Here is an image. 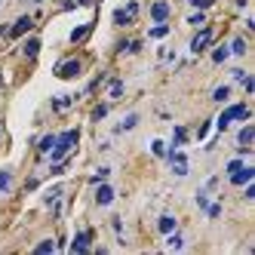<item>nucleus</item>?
<instances>
[{
  "label": "nucleus",
  "mask_w": 255,
  "mask_h": 255,
  "mask_svg": "<svg viewBox=\"0 0 255 255\" xmlns=\"http://www.w3.org/2000/svg\"><path fill=\"white\" fill-rule=\"evenodd\" d=\"M77 141V129H68L65 135H59L56 138V144H52V163H59V160H65V154L71 151V144Z\"/></svg>",
  "instance_id": "1"
},
{
  "label": "nucleus",
  "mask_w": 255,
  "mask_h": 255,
  "mask_svg": "<svg viewBox=\"0 0 255 255\" xmlns=\"http://www.w3.org/2000/svg\"><path fill=\"white\" fill-rule=\"evenodd\" d=\"M246 117H249V108L246 105H234V108H228V111L218 117V129H228L231 120H246Z\"/></svg>",
  "instance_id": "2"
},
{
  "label": "nucleus",
  "mask_w": 255,
  "mask_h": 255,
  "mask_svg": "<svg viewBox=\"0 0 255 255\" xmlns=\"http://www.w3.org/2000/svg\"><path fill=\"white\" fill-rule=\"evenodd\" d=\"M252 178H255V169L252 166H240L237 172H231V185H249Z\"/></svg>",
  "instance_id": "3"
},
{
  "label": "nucleus",
  "mask_w": 255,
  "mask_h": 255,
  "mask_svg": "<svg viewBox=\"0 0 255 255\" xmlns=\"http://www.w3.org/2000/svg\"><path fill=\"white\" fill-rule=\"evenodd\" d=\"M56 74L65 77V80H68V77H77V74H80V62H77V59H71V62L59 65V68H56Z\"/></svg>",
  "instance_id": "4"
},
{
  "label": "nucleus",
  "mask_w": 255,
  "mask_h": 255,
  "mask_svg": "<svg viewBox=\"0 0 255 255\" xmlns=\"http://www.w3.org/2000/svg\"><path fill=\"white\" fill-rule=\"evenodd\" d=\"M89 240H93V234H89V231H80L77 237H74V243H71V252H86L89 249Z\"/></svg>",
  "instance_id": "5"
},
{
  "label": "nucleus",
  "mask_w": 255,
  "mask_h": 255,
  "mask_svg": "<svg viewBox=\"0 0 255 255\" xmlns=\"http://www.w3.org/2000/svg\"><path fill=\"white\" fill-rule=\"evenodd\" d=\"M209 40H212V31H209V28H203V31H200V34H197V37H194V43H191V49H194V52H203V49L209 46Z\"/></svg>",
  "instance_id": "6"
},
{
  "label": "nucleus",
  "mask_w": 255,
  "mask_h": 255,
  "mask_svg": "<svg viewBox=\"0 0 255 255\" xmlns=\"http://www.w3.org/2000/svg\"><path fill=\"white\" fill-rule=\"evenodd\" d=\"M31 25H34V22H31V15H22V19L9 28V37H22L25 31H31Z\"/></svg>",
  "instance_id": "7"
},
{
  "label": "nucleus",
  "mask_w": 255,
  "mask_h": 255,
  "mask_svg": "<svg viewBox=\"0 0 255 255\" xmlns=\"http://www.w3.org/2000/svg\"><path fill=\"white\" fill-rule=\"evenodd\" d=\"M151 19H154V22H166V19H169V6L163 3V0H157V3L151 6Z\"/></svg>",
  "instance_id": "8"
},
{
  "label": "nucleus",
  "mask_w": 255,
  "mask_h": 255,
  "mask_svg": "<svg viewBox=\"0 0 255 255\" xmlns=\"http://www.w3.org/2000/svg\"><path fill=\"white\" fill-rule=\"evenodd\" d=\"M114 200V191H111V185H99V191H96V203L99 206H108Z\"/></svg>",
  "instance_id": "9"
},
{
  "label": "nucleus",
  "mask_w": 255,
  "mask_h": 255,
  "mask_svg": "<svg viewBox=\"0 0 255 255\" xmlns=\"http://www.w3.org/2000/svg\"><path fill=\"white\" fill-rule=\"evenodd\" d=\"M135 9H138V6H135V3H129V6H126V9L114 12V22H117V25H123V22H129L132 15H135Z\"/></svg>",
  "instance_id": "10"
},
{
  "label": "nucleus",
  "mask_w": 255,
  "mask_h": 255,
  "mask_svg": "<svg viewBox=\"0 0 255 255\" xmlns=\"http://www.w3.org/2000/svg\"><path fill=\"white\" fill-rule=\"evenodd\" d=\"M12 185V169H0V194H6Z\"/></svg>",
  "instance_id": "11"
},
{
  "label": "nucleus",
  "mask_w": 255,
  "mask_h": 255,
  "mask_svg": "<svg viewBox=\"0 0 255 255\" xmlns=\"http://www.w3.org/2000/svg\"><path fill=\"white\" fill-rule=\"evenodd\" d=\"M37 52H40V40H37V37H31V40L25 43V56H28V59H34Z\"/></svg>",
  "instance_id": "12"
},
{
  "label": "nucleus",
  "mask_w": 255,
  "mask_h": 255,
  "mask_svg": "<svg viewBox=\"0 0 255 255\" xmlns=\"http://www.w3.org/2000/svg\"><path fill=\"white\" fill-rule=\"evenodd\" d=\"M228 49H231V52H234V56H243V52H246V40H243V37H234V40H231V46H228Z\"/></svg>",
  "instance_id": "13"
},
{
  "label": "nucleus",
  "mask_w": 255,
  "mask_h": 255,
  "mask_svg": "<svg viewBox=\"0 0 255 255\" xmlns=\"http://www.w3.org/2000/svg\"><path fill=\"white\" fill-rule=\"evenodd\" d=\"M172 231H175V218L163 215V218H160V234H172Z\"/></svg>",
  "instance_id": "14"
},
{
  "label": "nucleus",
  "mask_w": 255,
  "mask_h": 255,
  "mask_svg": "<svg viewBox=\"0 0 255 255\" xmlns=\"http://www.w3.org/2000/svg\"><path fill=\"white\" fill-rule=\"evenodd\" d=\"M255 138V129H252V126H243V129H240V144H243V148H246V144Z\"/></svg>",
  "instance_id": "15"
},
{
  "label": "nucleus",
  "mask_w": 255,
  "mask_h": 255,
  "mask_svg": "<svg viewBox=\"0 0 255 255\" xmlns=\"http://www.w3.org/2000/svg\"><path fill=\"white\" fill-rule=\"evenodd\" d=\"M166 34H169V28L163 25V22H157V25L151 28V37H154V40H160V37H166Z\"/></svg>",
  "instance_id": "16"
},
{
  "label": "nucleus",
  "mask_w": 255,
  "mask_h": 255,
  "mask_svg": "<svg viewBox=\"0 0 255 255\" xmlns=\"http://www.w3.org/2000/svg\"><path fill=\"white\" fill-rule=\"evenodd\" d=\"M86 34H89V25H80V28H74V31H71V40L77 43V40H83V37H86Z\"/></svg>",
  "instance_id": "17"
},
{
  "label": "nucleus",
  "mask_w": 255,
  "mask_h": 255,
  "mask_svg": "<svg viewBox=\"0 0 255 255\" xmlns=\"http://www.w3.org/2000/svg\"><path fill=\"white\" fill-rule=\"evenodd\" d=\"M228 52H231L228 46H218V49L212 52V62H225V59H228Z\"/></svg>",
  "instance_id": "18"
},
{
  "label": "nucleus",
  "mask_w": 255,
  "mask_h": 255,
  "mask_svg": "<svg viewBox=\"0 0 255 255\" xmlns=\"http://www.w3.org/2000/svg\"><path fill=\"white\" fill-rule=\"evenodd\" d=\"M228 96H231V89H228V86H218L215 93H212V99H215V102H225Z\"/></svg>",
  "instance_id": "19"
},
{
  "label": "nucleus",
  "mask_w": 255,
  "mask_h": 255,
  "mask_svg": "<svg viewBox=\"0 0 255 255\" xmlns=\"http://www.w3.org/2000/svg\"><path fill=\"white\" fill-rule=\"evenodd\" d=\"M52 144H56V135H43V138H40V151H49Z\"/></svg>",
  "instance_id": "20"
},
{
  "label": "nucleus",
  "mask_w": 255,
  "mask_h": 255,
  "mask_svg": "<svg viewBox=\"0 0 255 255\" xmlns=\"http://www.w3.org/2000/svg\"><path fill=\"white\" fill-rule=\"evenodd\" d=\"M52 249H56V243H52V240H43V243H37V249H34V252H52Z\"/></svg>",
  "instance_id": "21"
},
{
  "label": "nucleus",
  "mask_w": 255,
  "mask_h": 255,
  "mask_svg": "<svg viewBox=\"0 0 255 255\" xmlns=\"http://www.w3.org/2000/svg\"><path fill=\"white\" fill-rule=\"evenodd\" d=\"M135 123H138V117H135V114H129V117H126V120L120 123V129H132Z\"/></svg>",
  "instance_id": "22"
},
{
  "label": "nucleus",
  "mask_w": 255,
  "mask_h": 255,
  "mask_svg": "<svg viewBox=\"0 0 255 255\" xmlns=\"http://www.w3.org/2000/svg\"><path fill=\"white\" fill-rule=\"evenodd\" d=\"M185 138H188V132L181 129V126H175V135H172V141H175V144H181V141H185Z\"/></svg>",
  "instance_id": "23"
},
{
  "label": "nucleus",
  "mask_w": 255,
  "mask_h": 255,
  "mask_svg": "<svg viewBox=\"0 0 255 255\" xmlns=\"http://www.w3.org/2000/svg\"><path fill=\"white\" fill-rule=\"evenodd\" d=\"M105 114H108V105H99V108H96V111H93V120H102Z\"/></svg>",
  "instance_id": "24"
},
{
  "label": "nucleus",
  "mask_w": 255,
  "mask_h": 255,
  "mask_svg": "<svg viewBox=\"0 0 255 255\" xmlns=\"http://www.w3.org/2000/svg\"><path fill=\"white\" fill-rule=\"evenodd\" d=\"M240 166H243L240 160H231V163H228V175H231V172H237V169H240Z\"/></svg>",
  "instance_id": "25"
},
{
  "label": "nucleus",
  "mask_w": 255,
  "mask_h": 255,
  "mask_svg": "<svg viewBox=\"0 0 255 255\" xmlns=\"http://www.w3.org/2000/svg\"><path fill=\"white\" fill-rule=\"evenodd\" d=\"M123 93V83L120 80H114V86H111V96H120Z\"/></svg>",
  "instance_id": "26"
},
{
  "label": "nucleus",
  "mask_w": 255,
  "mask_h": 255,
  "mask_svg": "<svg viewBox=\"0 0 255 255\" xmlns=\"http://www.w3.org/2000/svg\"><path fill=\"white\" fill-rule=\"evenodd\" d=\"M68 102H71V99H56V111H65Z\"/></svg>",
  "instance_id": "27"
},
{
  "label": "nucleus",
  "mask_w": 255,
  "mask_h": 255,
  "mask_svg": "<svg viewBox=\"0 0 255 255\" xmlns=\"http://www.w3.org/2000/svg\"><path fill=\"white\" fill-rule=\"evenodd\" d=\"M243 86H246L249 93H252V89H255V80H252V77H243Z\"/></svg>",
  "instance_id": "28"
},
{
  "label": "nucleus",
  "mask_w": 255,
  "mask_h": 255,
  "mask_svg": "<svg viewBox=\"0 0 255 255\" xmlns=\"http://www.w3.org/2000/svg\"><path fill=\"white\" fill-rule=\"evenodd\" d=\"M65 6H68V9H71V6H74V0H65Z\"/></svg>",
  "instance_id": "29"
}]
</instances>
